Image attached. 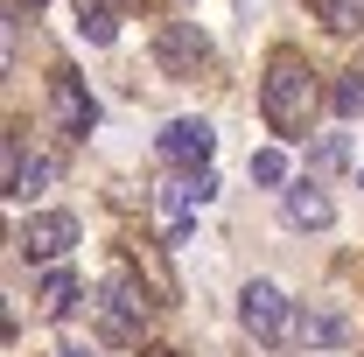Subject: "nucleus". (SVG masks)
Returning <instances> with one entry per match:
<instances>
[{
  "mask_svg": "<svg viewBox=\"0 0 364 357\" xmlns=\"http://www.w3.org/2000/svg\"><path fill=\"white\" fill-rule=\"evenodd\" d=\"M28 7H36V0H28Z\"/></svg>",
  "mask_w": 364,
  "mask_h": 357,
  "instance_id": "aec40b11",
  "label": "nucleus"
},
{
  "mask_svg": "<svg viewBox=\"0 0 364 357\" xmlns=\"http://www.w3.org/2000/svg\"><path fill=\"white\" fill-rule=\"evenodd\" d=\"M280 218L294 224V231H329V224H336V203L322 196L316 182H294V189L280 196Z\"/></svg>",
  "mask_w": 364,
  "mask_h": 357,
  "instance_id": "1a4fd4ad",
  "label": "nucleus"
},
{
  "mask_svg": "<svg viewBox=\"0 0 364 357\" xmlns=\"http://www.w3.org/2000/svg\"><path fill=\"white\" fill-rule=\"evenodd\" d=\"M238 322H245L259 343H287V336H294V302H287L273 280H245V294H238Z\"/></svg>",
  "mask_w": 364,
  "mask_h": 357,
  "instance_id": "7ed1b4c3",
  "label": "nucleus"
},
{
  "mask_svg": "<svg viewBox=\"0 0 364 357\" xmlns=\"http://www.w3.org/2000/svg\"><path fill=\"white\" fill-rule=\"evenodd\" d=\"M294 336H301L309 351H322V343H343V336H350V315H343V309H329V302H316V309H301V315H294Z\"/></svg>",
  "mask_w": 364,
  "mask_h": 357,
  "instance_id": "9d476101",
  "label": "nucleus"
},
{
  "mask_svg": "<svg viewBox=\"0 0 364 357\" xmlns=\"http://www.w3.org/2000/svg\"><path fill=\"white\" fill-rule=\"evenodd\" d=\"M154 63H161L168 78H196V70H210V43H203V28H196V21H161V36H154Z\"/></svg>",
  "mask_w": 364,
  "mask_h": 357,
  "instance_id": "39448f33",
  "label": "nucleus"
},
{
  "mask_svg": "<svg viewBox=\"0 0 364 357\" xmlns=\"http://www.w3.org/2000/svg\"><path fill=\"white\" fill-rule=\"evenodd\" d=\"M147 357H182V351H147Z\"/></svg>",
  "mask_w": 364,
  "mask_h": 357,
  "instance_id": "a211bd4d",
  "label": "nucleus"
},
{
  "mask_svg": "<svg viewBox=\"0 0 364 357\" xmlns=\"http://www.w3.org/2000/svg\"><path fill=\"white\" fill-rule=\"evenodd\" d=\"M98 329L112 336V343H134L140 336V322H147V309H154V294L140 287L134 273H105V287H98Z\"/></svg>",
  "mask_w": 364,
  "mask_h": 357,
  "instance_id": "f03ea898",
  "label": "nucleus"
},
{
  "mask_svg": "<svg viewBox=\"0 0 364 357\" xmlns=\"http://www.w3.org/2000/svg\"><path fill=\"white\" fill-rule=\"evenodd\" d=\"M336 112H343V119H358V112H364V70H350V78L336 85Z\"/></svg>",
  "mask_w": 364,
  "mask_h": 357,
  "instance_id": "f3484780",
  "label": "nucleus"
},
{
  "mask_svg": "<svg viewBox=\"0 0 364 357\" xmlns=\"http://www.w3.org/2000/svg\"><path fill=\"white\" fill-rule=\"evenodd\" d=\"M218 189H225V182L210 176V169H189L182 182H168V189H161V231H168V245H182V238H189V218H196Z\"/></svg>",
  "mask_w": 364,
  "mask_h": 357,
  "instance_id": "20e7f679",
  "label": "nucleus"
},
{
  "mask_svg": "<svg viewBox=\"0 0 364 357\" xmlns=\"http://www.w3.org/2000/svg\"><path fill=\"white\" fill-rule=\"evenodd\" d=\"M70 302H77V280H70L63 267H49V273H43V287H36V309L56 322V315H70Z\"/></svg>",
  "mask_w": 364,
  "mask_h": 357,
  "instance_id": "9b49d317",
  "label": "nucleus"
},
{
  "mask_svg": "<svg viewBox=\"0 0 364 357\" xmlns=\"http://www.w3.org/2000/svg\"><path fill=\"white\" fill-rule=\"evenodd\" d=\"M316 105H322L316 70H309L294 49H273L267 85H259V112H267V127H273L280 140H309V127H316Z\"/></svg>",
  "mask_w": 364,
  "mask_h": 357,
  "instance_id": "f257e3e1",
  "label": "nucleus"
},
{
  "mask_svg": "<svg viewBox=\"0 0 364 357\" xmlns=\"http://www.w3.org/2000/svg\"><path fill=\"white\" fill-rule=\"evenodd\" d=\"M252 182L280 189V182H287V154H280V147H259V154H252Z\"/></svg>",
  "mask_w": 364,
  "mask_h": 357,
  "instance_id": "dca6fc26",
  "label": "nucleus"
},
{
  "mask_svg": "<svg viewBox=\"0 0 364 357\" xmlns=\"http://www.w3.org/2000/svg\"><path fill=\"white\" fill-rule=\"evenodd\" d=\"M316 21L329 36H350V28H364V0H316Z\"/></svg>",
  "mask_w": 364,
  "mask_h": 357,
  "instance_id": "ddd939ff",
  "label": "nucleus"
},
{
  "mask_svg": "<svg viewBox=\"0 0 364 357\" xmlns=\"http://www.w3.org/2000/svg\"><path fill=\"white\" fill-rule=\"evenodd\" d=\"M210 147H218L210 119H168V127H161V154L182 161V169H203V161H210Z\"/></svg>",
  "mask_w": 364,
  "mask_h": 357,
  "instance_id": "6e6552de",
  "label": "nucleus"
},
{
  "mask_svg": "<svg viewBox=\"0 0 364 357\" xmlns=\"http://www.w3.org/2000/svg\"><path fill=\"white\" fill-rule=\"evenodd\" d=\"M77 28H85V43H112V36H119L112 0H77Z\"/></svg>",
  "mask_w": 364,
  "mask_h": 357,
  "instance_id": "f8f14e48",
  "label": "nucleus"
},
{
  "mask_svg": "<svg viewBox=\"0 0 364 357\" xmlns=\"http://www.w3.org/2000/svg\"><path fill=\"white\" fill-rule=\"evenodd\" d=\"M343 161H350V140H343V134H322L316 154H309V169H322V176H329V169H343Z\"/></svg>",
  "mask_w": 364,
  "mask_h": 357,
  "instance_id": "2eb2a0df",
  "label": "nucleus"
},
{
  "mask_svg": "<svg viewBox=\"0 0 364 357\" xmlns=\"http://www.w3.org/2000/svg\"><path fill=\"white\" fill-rule=\"evenodd\" d=\"M49 98H56L63 134H91V127H98V98L85 91V78H77V70H56V78H49Z\"/></svg>",
  "mask_w": 364,
  "mask_h": 357,
  "instance_id": "0eeeda50",
  "label": "nucleus"
},
{
  "mask_svg": "<svg viewBox=\"0 0 364 357\" xmlns=\"http://www.w3.org/2000/svg\"><path fill=\"white\" fill-rule=\"evenodd\" d=\"M63 357H85V351H63Z\"/></svg>",
  "mask_w": 364,
  "mask_h": 357,
  "instance_id": "6ab92c4d",
  "label": "nucleus"
},
{
  "mask_svg": "<svg viewBox=\"0 0 364 357\" xmlns=\"http://www.w3.org/2000/svg\"><path fill=\"white\" fill-rule=\"evenodd\" d=\"M28 260H43V267H56L70 245H77V218L70 211H36V218L21 224V238H14Z\"/></svg>",
  "mask_w": 364,
  "mask_h": 357,
  "instance_id": "423d86ee",
  "label": "nucleus"
},
{
  "mask_svg": "<svg viewBox=\"0 0 364 357\" xmlns=\"http://www.w3.org/2000/svg\"><path fill=\"white\" fill-rule=\"evenodd\" d=\"M49 182H56V161H49V154H36V161L14 176V189H7V196H43Z\"/></svg>",
  "mask_w": 364,
  "mask_h": 357,
  "instance_id": "4468645a",
  "label": "nucleus"
}]
</instances>
